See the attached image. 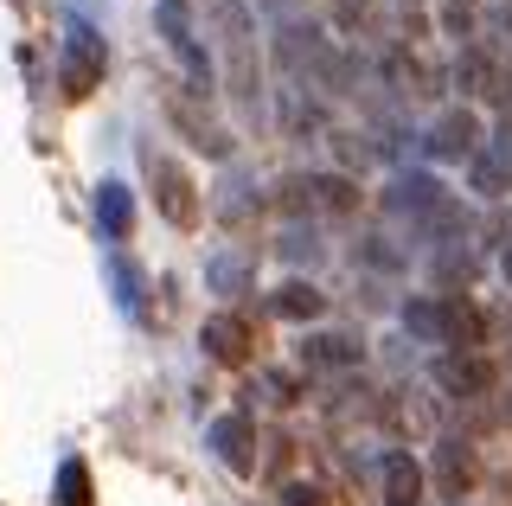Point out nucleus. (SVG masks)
<instances>
[{"mask_svg": "<svg viewBox=\"0 0 512 506\" xmlns=\"http://www.w3.org/2000/svg\"><path fill=\"white\" fill-rule=\"evenodd\" d=\"M378 474H384V506H423V468L410 462V449H391Z\"/></svg>", "mask_w": 512, "mask_h": 506, "instance_id": "nucleus-11", "label": "nucleus"}, {"mask_svg": "<svg viewBox=\"0 0 512 506\" xmlns=\"http://www.w3.org/2000/svg\"><path fill=\"white\" fill-rule=\"evenodd\" d=\"M103 33H96L90 20H71L64 26V52H58V84H64V97H90L96 84H103Z\"/></svg>", "mask_w": 512, "mask_h": 506, "instance_id": "nucleus-2", "label": "nucleus"}, {"mask_svg": "<svg viewBox=\"0 0 512 506\" xmlns=\"http://www.w3.org/2000/svg\"><path fill=\"white\" fill-rule=\"evenodd\" d=\"M474 276H480V257H474V250H442V257H436V282H461V289H468Z\"/></svg>", "mask_w": 512, "mask_h": 506, "instance_id": "nucleus-20", "label": "nucleus"}, {"mask_svg": "<svg viewBox=\"0 0 512 506\" xmlns=\"http://www.w3.org/2000/svg\"><path fill=\"white\" fill-rule=\"evenodd\" d=\"M205 442L218 449V462L231 468V474H250L256 468V430H250V417H218L212 430H205Z\"/></svg>", "mask_w": 512, "mask_h": 506, "instance_id": "nucleus-7", "label": "nucleus"}, {"mask_svg": "<svg viewBox=\"0 0 512 506\" xmlns=\"http://www.w3.org/2000/svg\"><path fill=\"white\" fill-rule=\"evenodd\" d=\"M365 263H372V270H397V250H384V237H365Z\"/></svg>", "mask_w": 512, "mask_h": 506, "instance_id": "nucleus-24", "label": "nucleus"}, {"mask_svg": "<svg viewBox=\"0 0 512 506\" xmlns=\"http://www.w3.org/2000/svg\"><path fill=\"white\" fill-rule=\"evenodd\" d=\"M506 423H512V404H506Z\"/></svg>", "mask_w": 512, "mask_h": 506, "instance_id": "nucleus-27", "label": "nucleus"}, {"mask_svg": "<svg viewBox=\"0 0 512 506\" xmlns=\"http://www.w3.org/2000/svg\"><path fill=\"white\" fill-rule=\"evenodd\" d=\"M154 26H160V39H167V52L180 58V71L192 77V90L205 97V90H212V52H205L199 26H192V7H186V0H160Z\"/></svg>", "mask_w": 512, "mask_h": 506, "instance_id": "nucleus-1", "label": "nucleus"}, {"mask_svg": "<svg viewBox=\"0 0 512 506\" xmlns=\"http://www.w3.org/2000/svg\"><path fill=\"white\" fill-rule=\"evenodd\" d=\"M109 289H116V308L122 314H141L148 302H141V270L128 257H109Z\"/></svg>", "mask_w": 512, "mask_h": 506, "instance_id": "nucleus-18", "label": "nucleus"}, {"mask_svg": "<svg viewBox=\"0 0 512 506\" xmlns=\"http://www.w3.org/2000/svg\"><path fill=\"white\" fill-rule=\"evenodd\" d=\"M199 340H205V353H212V359H224V366H244L250 321H244V314H212V321L199 327Z\"/></svg>", "mask_w": 512, "mask_h": 506, "instance_id": "nucleus-10", "label": "nucleus"}, {"mask_svg": "<svg viewBox=\"0 0 512 506\" xmlns=\"http://www.w3.org/2000/svg\"><path fill=\"white\" fill-rule=\"evenodd\" d=\"M436 481H442V494H448V500L468 494V481H474V455H468V442H442V449H436Z\"/></svg>", "mask_w": 512, "mask_h": 506, "instance_id": "nucleus-16", "label": "nucleus"}, {"mask_svg": "<svg viewBox=\"0 0 512 506\" xmlns=\"http://www.w3.org/2000/svg\"><path fill=\"white\" fill-rule=\"evenodd\" d=\"M474 148H480V122L468 109H448L436 129H429V154L436 161H474Z\"/></svg>", "mask_w": 512, "mask_h": 506, "instance_id": "nucleus-9", "label": "nucleus"}, {"mask_svg": "<svg viewBox=\"0 0 512 506\" xmlns=\"http://www.w3.org/2000/svg\"><path fill=\"white\" fill-rule=\"evenodd\" d=\"M282 506H327V500H320V487H308V481H288L282 487Z\"/></svg>", "mask_w": 512, "mask_h": 506, "instance_id": "nucleus-23", "label": "nucleus"}, {"mask_svg": "<svg viewBox=\"0 0 512 506\" xmlns=\"http://www.w3.org/2000/svg\"><path fill=\"white\" fill-rule=\"evenodd\" d=\"M442 26H448L455 39H468V33H474V0H448V7H442Z\"/></svg>", "mask_w": 512, "mask_h": 506, "instance_id": "nucleus-22", "label": "nucleus"}, {"mask_svg": "<svg viewBox=\"0 0 512 506\" xmlns=\"http://www.w3.org/2000/svg\"><path fill=\"white\" fill-rule=\"evenodd\" d=\"M461 90H474L487 103H512V77L493 65V52H461Z\"/></svg>", "mask_w": 512, "mask_h": 506, "instance_id": "nucleus-12", "label": "nucleus"}, {"mask_svg": "<svg viewBox=\"0 0 512 506\" xmlns=\"http://www.w3.org/2000/svg\"><path fill=\"white\" fill-rule=\"evenodd\" d=\"M506 282H512V250H506Z\"/></svg>", "mask_w": 512, "mask_h": 506, "instance_id": "nucleus-26", "label": "nucleus"}, {"mask_svg": "<svg viewBox=\"0 0 512 506\" xmlns=\"http://www.w3.org/2000/svg\"><path fill=\"white\" fill-rule=\"evenodd\" d=\"M269 308H276L282 321H314V314L327 308V295H320L314 282H282V289H276V302H269Z\"/></svg>", "mask_w": 512, "mask_h": 506, "instance_id": "nucleus-17", "label": "nucleus"}, {"mask_svg": "<svg viewBox=\"0 0 512 506\" xmlns=\"http://www.w3.org/2000/svg\"><path fill=\"white\" fill-rule=\"evenodd\" d=\"M282 250H288V257H308V263H314V237H301V231L282 237Z\"/></svg>", "mask_w": 512, "mask_h": 506, "instance_id": "nucleus-25", "label": "nucleus"}, {"mask_svg": "<svg viewBox=\"0 0 512 506\" xmlns=\"http://www.w3.org/2000/svg\"><path fill=\"white\" fill-rule=\"evenodd\" d=\"M96 225H103V237H128V231H135V193H128L122 180L96 186Z\"/></svg>", "mask_w": 512, "mask_h": 506, "instance_id": "nucleus-13", "label": "nucleus"}, {"mask_svg": "<svg viewBox=\"0 0 512 506\" xmlns=\"http://www.w3.org/2000/svg\"><path fill=\"white\" fill-rule=\"evenodd\" d=\"M205 282H212L218 295H250L256 263H250V257H237V250H212V257H205Z\"/></svg>", "mask_w": 512, "mask_h": 506, "instance_id": "nucleus-14", "label": "nucleus"}, {"mask_svg": "<svg viewBox=\"0 0 512 506\" xmlns=\"http://www.w3.org/2000/svg\"><path fill=\"white\" fill-rule=\"evenodd\" d=\"M493 359H480V353H448L442 366H436V385L448 391V398H461V404H474V398H487L493 391Z\"/></svg>", "mask_w": 512, "mask_h": 506, "instance_id": "nucleus-4", "label": "nucleus"}, {"mask_svg": "<svg viewBox=\"0 0 512 506\" xmlns=\"http://www.w3.org/2000/svg\"><path fill=\"white\" fill-rule=\"evenodd\" d=\"M442 199H448V193L429 180V173H397L391 193H384V212H391V218H416V225H423V218L436 212Z\"/></svg>", "mask_w": 512, "mask_h": 506, "instance_id": "nucleus-6", "label": "nucleus"}, {"mask_svg": "<svg viewBox=\"0 0 512 506\" xmlns=\"http://www.w3.org/2000/svg\"><path fill=\"white\" fill-rule=\"evenodd\" d=\"M468 173H474V193H487V199H506L512 193V161H506L500 148H474Z\"/></svg>", "mask_w": 512, "mask_h": 506, "instance_id": "nucleus-15", "label": "nucleus"}, {"mask_svg": "<svg viewBox=\"0 0 512 506\" xmlns=\"http://www.w3.org/2000/svg\"><path fill=\"white\" fill-rule=\"evenodd\" d=\"M58 506H90V468L77 455L58 468Z\"/></svg>", "mask_w": 512, "mask_h": 506, "instance_id": "nucleus-19", "label": "nucleus"}, {"mask_svg": "<svg viewBox=\"0 0 512 506\" xmlns=\"http://www.w3.org/2000/svg\"><path fill=\"white\" fill-rule=\"evenodd\" d=\"M282 193H288L295 212H327V218H346L352 205H359V186H352L346 173H308V180H288Z\"/></svg>", "mask_w": 512, "mask_h": 506, "instance_id": "nucleus-3", "label": "nucleus"}, {"mask_svg": "<svg viewBox=\"0 0 512 506\" xmlns=\"http://www.w3.org/2000/svg\"><path fill=\"white\" fill-rule=\"evenodd\" d=\"M256 391H263L269 404H295V378H282V372H263V378L250 385V398H256Z\"/></svg>", "mask_w": 512, "mask_h": 506, "instance_id": "nucleus-21", "label": "nucleus"}, {"mask_svg": "<svg viewBox=\"0 0 512 506\" xmlns=\"http://www.w3.org/2000/svg\"><path fill=\"white\" fill-rule=\"evenodd\" d=\"M148 180H154V199H160V212H167L173 225H192V218H199V199H192L186 167H173V161H160V154H148Z\"/></svg>", "mask_w": 512, "mask_h": 506, "instance_id": "nucleus-5", "label": "nucleus"}, {"mask_svg": "<svg viewBox=\"0 0 512 506\" xmlns=\"http://www.w3.org/2000/svg\"><path fill=\"white\" fill-rule=\"evenodd\" d=\"M359 359H365V346L346 340V334H308V340H301V366H308V372L340 378V372L359 366Z\"/></svg>", "mask_w": 512, "mask_h": 506, "instance_id": "nucleus-8", "label": "nucleus"}]
</instances>
